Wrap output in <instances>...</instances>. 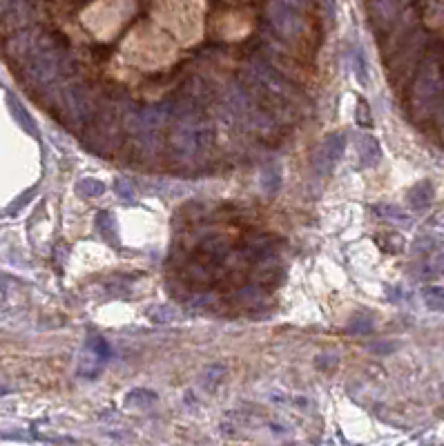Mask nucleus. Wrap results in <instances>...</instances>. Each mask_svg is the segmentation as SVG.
I'll list each match as a JSON object with an SVG mask.
<instances>
[{
  "instance_id": "nucleus-1",
  "label": "nucleus",
  "mask_w": 444,
  "mask_h": 446,
  "mask_svg": "<svg viewBox=\"0 0 444 446\" xmlns=\"http://www.w3.org/2000/svg\"><path fill=\"white\" fill-rule=\"evenodd\" d=\"M172 130H170V150L179 161L199 159L212 150L216 134L214 128L196 112V101H188L183 108L172 110Z\"/></svg>"
},
{
  "instance_id": "nucleus-2",
  "label": "nucleus",
  "mask_w": 444,
  "mask_h": 446,
  "mask_svg": "<svg viewBox=\"0 0 444 446\" xmlns=\"http://www.w3.org/2000/svg\"><path fill=\"white\" fill-rule=\"evenodd\" d=\"M72 72V61L63 43L52 34H41L39 45L23 63V76L32 88H50Z\"/></svg>"
},
{
  "instance_id": "nucleus-3",
  "label": "nucleus",
  "mask_w": 444,
  "mask_h": 446,
  "mask_svg": "<svg viewBox=\"0 0 444 446\" xmlns=\"http://www.w3.org/2000/svg\"><path fill=\"white\" fill-rule=\"evenodd\" d=\"M170 119H172V110L168 105H148L128 112L125 132L137 156L152 159L157 154L161 148V132Z\"/></svg>"
},
{
  "instance_id": "nucleus-4",
  "label": "nucleus",
  "mask_w": 444,
  "mask_h": 446,
  "mask_svg": "<svg viewBox=\"0 0 444 446\" xmlns=\"http://www.w3.org/2000/svg\"><path fill=\"white\" fill-rule=\"evenodd\" d=\"M444 94V59L438 52H429L415 72L411 88V110L418 119H427L436 110Z\"/></svg>"
},
{
  "instance_id": "nucleus-5",
  "label": "nucleus",
  "mask_w": 444,
  "mask_h": 446,
  "mask_svg": "<svg viewBox=\"0 0 444 446\" xmlns=\"http://www.w3.org/2000/svg\"><path fill=\"white\" fill-rule=\"evenodd\" d=\"M245 79H248L254 88L261 90V94L268 101H292L297 99V92L292 88V83L288 76H283L281 72H277L272 65H268L266 61L259 59H250L248 68H245Z\"/></svg>"
},
{
  "instance_id": "nucleus-6",
  "label": "nucleus",
  "mask_w": 444,
  "mask_h": 446,
  "mask_svg": "<svg viewBox=\"0 0 444 446\" xmlns=\"http://www.w3.org/2000/svg\"><path fill=\"white\" fill-rule=\"evenodd\" d=\"M225 101H228L230 112L237 116L241 123H245L252 130H270L272 119L270 112L252 97L248 90L239 88V85H232V88L225 92Z\"/></svg>"
},
{
  "instance_id": "nucleus-7",
  "label": "nucleus",
  "mask_w": 444,
  "mask_h": 446,
  "mask_svg": "<svg viewBox=\"0 0 444 446\" xmlns=\"http://www.w3.org/2000/svg\"><path fill=\"white\" fill-rule=\"evenodd\" d=\"M61 108L65 114V121L72 128H85L94 119V114H97L92 90L83 83H70L68 88H63Z\"/></svg>"
},
{
  "instance_id": "nucleus-8",
  "label": "nucleus",
  "mask_w": 444,
  "mask_h": 446,
  "mask_svg": "<svg viewBox=\"0 0 444 446\" xmlns=\"http://www.w3.org/2000/svg\"><path fill=\"white\" fill-rule=\"evenodd\" d=\"M110 344L103 337L99 335H92L88 339V344H85V353H83V359H81V366H79V373L83 377H90L94 379L99 373H103V368L110 362Z\"/></svg>"
},
{
  "instance_id": "nucleus-9",
  "label": "nucleus",
  "mask_w": 444,
  "mask_h": 446,
  "mask_svg": "<svg viewBox=\"0 0 444 446\" xmlns=\"http://www.w3.org/2000/svg\"><path fill=\"white\" fill-rule=\"evenodd\" d=\"M268 18H270L272 27L286 38H297L304 32V21H301V16L295 12V7L283 3V0H272L268 7Z\"/></svg>"
},
{
  "instance_id": "nucleus-10",
  "label": "nucleus",
  "mask_w": 444,
  "mask_h": 446,
  "mask_svg": "<svg viewBox=\"0 0 444 446\" xmlns=\"http://www.w3.org/2000/svg\"><path fill=\"white\" fill-rule=\"evenodd\" d=\"M344 150H346V139L342 134H330L324 143L319 145V150L315 152V156H313L315 172L319 176H326V174L333 172L337 161L342 159V154H344Z\"/></svg>"
},
{
  "instance_id": "nucleus-11",
  "label": "nucleus",
  "mask_w": 444,
  "mask_h": 446,
  "mask_svg": "<svg viewBox=\"0 0 444 446\" xmlns=\"http://www.w3.org/2000/svg\"><path fill=\"white\" fill-rule=\"evenodd\" d=\"M41 34H43V30H39V27H27V30H18L12 38H7V43H5L7 56L12 61L23 65L27 59H30V54L34 52V47L39 45Z\"/></svg>"
},
{
  "instance_id": "nucleus-12",
  "label": "nucleus",
  "mask_w": 444,
  "mask_h": 446,
  "mask_svg": "<svg viewBox=\"0 0 444 446\" xmlns=\"http://www.w3.org/2000/svg\"><path fill=\"white\" fill-rule=\"evenodd\" d=\"M357 156H360L362 168H375L382 159L380 141L373 134H360L357 136Z\"/></svg>"
},
{
  "instance_id": "nucleus-13",
  "label": "nucleus",
  "mask_w": 444,
  "mask_h": 446,
  "mask_svg": "<svg viewBox=\"0 0 444 446\" xmlns=\"http://www.w3.org/2000/svg\"><path fill=\"white\" fill-rule=\"evenodd\" d=\"M433 199V185L431 181H420L411 187L409 192V203L413 205V210H424V207L431 205Z\"/></svg>"
},
{
  "instance_id": "nucleus-14",
  "label": "nucleus",
  "mask_w": 444,
  "mask_h": 446,
  "mask_svg": "<svg viewBox=\"0 0 444 446\" xmlns=\"http://www.w3.org/2000/svg\"><path fill=\"white\" fill-rule=\"evenodd\" d=\"M395 12H398V0H373L375 23H380L382 27L395 21Z\"/></svg>"
},
{
  "instance_id": "nucleus-15",
  "label": "nucleus",
  "mask_w": 444,
  "mask_h": 446,
  "mask_svg": "<svg viewBox=\"0 0 444 446\" xmlns=\"http://www.w3.org/2000/svg\"><path fill=\"white\" fill-rule=\"evenodd\" d=\"M261 187L266 194H275L281 187V170L277 165H268L261 172Z\"/></svg>"
},
{
  "instance_id": "nucleus-16",
  "label": "nucleus",
  "mask_w": 444,
  "mask_h": 446,
  "mask_svg": "<svg viewBox=\"0 0 444 446\" xmlns=\"http://www.w3.org/2000/svg\"><path fill=\"white\" fill-rule=\"evenodd\" d=\"M351 61H353V74H355L357 83H360L362 88H366V85H368V63H366V56H364V52L360 50V47H355V50H353Z\"/></svg>"
},
{
  "instance_id": "nucleus-17",
  "label": "nucleus",
  "mask_w": 444,
  "mask_h": 446,
  "mask_svg": "<svg viewBox=\"0 0 444 446\" xmlns=\"http://www.w3.org/2000/svg\"><path fill=\"white\" fill-rule=\"evenodd\" d=\"M422 299L429 310L444 312V288L440 286H427L422 290Z\"/></svg>"
},
{
  "instance_id": "nucleus-18",
  "label": "nucleus",
  "mask_w": 444,
  "mask_h": 446,
  "mask_svg": "<svg viewBox=\"0 0 444 446\" xmlns=\"http://www.w3.org/2000/svg\"><path fill=\"white\" fill-rule=\"evenodd\" d=\"M9 105H12V112H14V116L21 121V125L30 132V134H36V130H34V121H32V116L30 114L25 112V108L21 105V103H16L12 97H9Z\"/></svg>"
},
{
  "instance_id": "nucleus-19",
  "label": "nucleus",
  "mask_w": 444,
  "mask_h": 446,
  "mask_svg": "<svg viewBox=\"0 0 444 446\" xmlns=\"http://www.w3.org/2000/svg\"><path fill=\"white\" fill-rule=\"evenodd\" d=\"M375 212H377V214H382L384 219H391V221H400V223H406V221H409V216H406V212H404V210H400L398 205H389V203L377 205V207H375Z\"/></svg>"
},
{
  "instance_id": "nucleus-20",
  "label": "nucleus",
  "mask_w": 444,
  "mask_h": 446,
  "mask_svg": "<svg viewBox=\"0 0 444 446\" xmlns=\"http://www.w3.org/2000/svg\"><path fill=\"white\" fill-rule=\"evenodd\" d=\"M157 400V395L152 391H143V388H137V391H132L128 397H125V404L128 406H143L148 402H154Z\"/></svg>"
},
{
  "instance_id": "nucleus-21",
  "label": "nucleus",
  "mask_w": 444,
  "mask_h": 446,
  "mask_svg": "<svg viewBox=\"0 0 444 446\" xmlns=\"http://www.w3.org/2000/svg\"><path fill=\"white\" fill-rule=\"evenodd\" d=\"M79 190L85 196H101L103 192H105V185L97 181V179H83V181L79 183Z\"/></svg>"
},
{
  "instance_id": "nucleus-22",
  "label": "nucleus",
  "mask_w": 444,
  "mask_h": 446,
  "mask_svg": "<svg viewBox=\"0 0 444 446\" xmlns=\"http://www.w3.org/2000/svg\"><path fill=\"white\" fill-rule=\"evenodd\" d=\"M348 330L351 333H360V335H366V333H371L373 330V319L371 317H364V315H357L351 319V324H348Z\"/></svg>"
},
{
  "instance_id": "nucleus-23",
  "label": "nucleus",
  "mask_w": 444,
  "mask_h": 446,
  "mask_svg": "<svg viewBox=\"0 0 444 446\" xmlns=\"http://www.w3.org/2000/svg\"><path fill=\"white\" fill-rule=\"evenodd\" d=\"M357 123H360V125H364V128H371V123H373L371 110H368V103L366 101L357 103Z\"/></svg>"
},
{
  "instance_id": "nucleus-24",
  "label": "nucleus",
  "mask_w": 444,
  "mask_h": 446,
  "mask_svg": "<svg viewBox=\"0 0 444 446\" xmlns=\"http://www.w3.org/2000/svg\"><path fill=\"white\" fill-rule=\"evenodd\" d=\"M21 3H25V0H0V21H3L12 9H16Z\"/></svg>"
},
{
  "instance_id": "nucleus-25",
  "label": "nucleus",
  "mask_w": 444,
  "mask_h": 446,
  "mask_svg": "<svg viewBox=\"0 0 444 446\" xmlns=\"http://www.w3.org/2000/svg\"><path fill=\"white\" fill-rule=\"evenodd\" d=\"M114 187H117V192H119L123 199H125V201H134V192H132L130 185H125V181H121V179H119V181L114 183Z\"/></svg>"
},
{
  "instance_id": "nucleus-26",
  "label": "nucleus",
  "mask_w": 444,
  "mask_h": 446,
  "mask_svg": "<svg viewBox=\"0 0 444 446\" xmlns=\"http://www.w3.org/2000/svg\"><path fill=\"white\" fill-rule=\"evenodd\" d=\"M431 223H433V227H440V230H444V207H442V210H440L436 216H433Z\"/></svg>"
},
{
  "instance_id": "nucleus-27",
  "label": "nucleus",
  "mask_w": 444,
  "mask_h": 446,
  "mask_svg": "<svg viewBox=\"0 0 444 446\" xmlns=\"http://www.w3.org/2000/svg\"><path fill=\"white\" fill-rule=\"evenodd\" d=\"M283 3H288V5H292V7H301L306 3V0H283Z\"/></svg>"
},
{
  "instance_id": "nucleus-28",
  "label": "nucleus",
  "mask_w": 444,
  "mask_h": 446,
  "mask_svg": "<svg viewBox=\"0 0 444 446\" xmlns=\"http://www.w3.org/2000/svg\"><path fill=\"white\" fill-rule=\"evenodd\" d=\"M440 270L444 272V254H442V257H440Z\"/></svg>"
}]
</instances>
